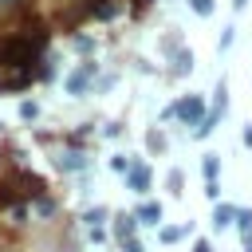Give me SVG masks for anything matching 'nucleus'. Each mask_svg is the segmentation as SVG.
<instances>
[{
    "mask_svg": "<svg viewBox=\"0 0 252 252\" xmlns=\"http://www.w3.org/2000/svg\"><path fill=\"white\" fill-rule=\"evenodd\" d=\"M236 228H240L244 244H252V209H240V213H236Z\"/></svg>",
    "mask_w": 252,
    "mask_h": 252,
    "instance_id": "6e6552de",
    "label": "nucleus"
},
{
    "mask_svg": "<svg viewBox=\"0 0 252 252\" xmlns=\"http://www.w3.org/2000/svg\"><path fill=\"white\" fill-rule=\"evenodd\" d=\"M35 114H39L35 102H20V118H24V122H35Z\"/></svg>",
    "mask_w": 252,
    "mask_h": 252,
    "instance_id": "ddd939ff",
    "label": "nucleus"
},
{
    "mask_svg": "<svg viewBox=\"0 0 252 252\" xmlns=\"http://www.w3.org/2000/svg\"><path fill=\"white\" fill-rule=\"evenodd\" d=\"M55 161H59V169H67V173H71V169H83V165H87V158H83L79 150H67V154H59Z\"/></svg>",
    "mask_w": 252,
    "mask_h": 252,
    "instance_id": "0eeeda50",
    "label": "nucleus"
},
{
    "mask_svg": "<svg viewBox=\"0 0 252 252\" xmlns=\"http://www.w3.org/2000/svg\"><path fill=\"white\" fill-rule=\"evenodd\" d=\"M134 228H138V217L134 213H122L118 217V224H114V232H118V240L126 244V240H134Z\"/></svg>",
    "mask_w": 252,
    "mask_h": 252,
    "instance_id": "423d86ee",
    "label": "nucleus"
},
{
    "mask_svg": "<svg viewBox=\"0 0 252 252\" xmlns=\"http://www.w3.org/2000/svg\"><path fill=\"white\" fill-rule=\"evenodd\" d=\"M146 142H150V150H165V138H161V134H150Z\"/></svg>",
    "mask_w": 252,
    "mask_h": 252,
    "instance_id": "a211bd4d",
    "label": "nucleus"
},
{
    "mask_svg": "<svg viewBox=\"0 0 252 252\" xmlns=\"http://www.w3.org/2000/svg\"><path fill=\"white\" fill-rule=\"evenodd\" d=\"M181 236H185V228H173V224H169V228H161V240H165V244H177Z\"/></svg>",
    "mask_w": 252,
    "mask_h": 252,
    "instance_id": "4468645a",
    "label": "nucleus"
},
{
    "mask_svg": "<svg viewBox=\"0 0 252 252\" xmlns=\"http://www.w3.org/2000/svg\"><path fill=\"white\" fill-rule=\"evenodd\" d=\"M110 165H114V169H118V173H130V165H134V161H126V158H114V161H110Z\"/></svg>",
    "mask_w": 252,
    "mask_h": 252,
    "instance_id": "6ab92c4d",
    "label": "nucleus"
},
{
    "mask_svg": "<svg viewBox=\"0 0 252 252\" xmlns=\"http://www.w3.org/2000/svg\"><path fill=\"white\" fill-rule=\"evenodd\" d=\"M134 217H138V224H161V205L158 201H142Z\"/></svg>",
    "mask_w": 252,
    "mask_h": 252,
    "instance_id": "20e7f679",
    "label": "nucleus"
},
{
    "mask_svg": "<svg viewBox=\"0 0 252 252\" xmlns=\"http://www.w3.org/2000/svg\"><path fill=\"white\" fill-rule=\"evenodd\" d=\"M169 118H181V122H189V126H201L209 114H205V102L197 98V94H189V98H181V102H173L169 110H165Z\"/></svg>",
    "mask_w": 252,
    "mask_h": 252,
    "instance_id": "f257e3e1",
    "label": "nucleus"
},
{
    "mask_svg": "<svg viewBox=\"0 0 252 252\" xmlns=\"http://www.w3.org/2000/svg\"><path fill=\"white\" fill-rule=\"evenodd\" d=\"M205 185H217V154L205 158Z\"/></svg>",
    "mask_w": 252,
    "mask_h": 252,
    "instance_id": "9b49d317",
    "label": "nucleus"
},
{
    "mask_svg": "<svg viewBox=\"0 0 252 252\" xmlns=\"http://www.w3.org/2000/svg\"><path fill=\"white\" fill-rule=\"evenodd\" d=\"M181 181H185V177H181V169H169V177H165V185H169L173 193H181Z\"/></svg>",
    "mask_w": 252,
    "mask_h": 252,
    "instance_id": "2eb2a0df",
    "label": "nucleus"
},
{
    "mask_svg": "<svg viewBox=\"0 0 252 252\" xmlns=\"http://www.w3.org/2000/svg\"><path fill=\"white\" fill-rule=\"evenodd\" d=\"M244 146L252 150V126H244Z\"/></svg>",
    "mask_w": 252,
    "mask_h": 252,
    "instance_id": "4be33fe9",
    "label": "nucleus"
},
{
    "mask_svg": "<svg viewBox=\"0 0 252 252\" xmlns=\"http://www.w3.org/2000/svg\"><path fill=\"white\" fill-rule=\"evenodd\" d=\"M244 4H248V0H232V8H236V12H240V8H244Z\"/></svg>",
    "mask_w": 252,
    "mask_h": 252,
    "instance_id": "5701e85b",
    "label": "nucleus"
},
{
    "mask_svg": "<svg viewBox=\"0 0 252 252\" xmlns=\"http://www.w3.org/2000/svg\"><path fill=\"white\" fill-rule=\"evenodd\" d=\"M236 213L240 209H232V205H213V228H228L236 220Z\"/></svg>",
    "mask_w": 252,
    "mask_h": 252,
    "instance_id": "39448f33",
    "label": "nucleus"
},
{
    "mask_svg": "<svg viewBox=\"0 0 252 252\" xmlns=\"http://www.w3.org/2000/svg\"><path fill=\"white\" fill-rule=\"evenodd\" d=\"M244 252H252V244H244Z\"/></svg>",
    "mask_w": 252,
    "mask_h": 252,
    "instance_id": "393cba45",
    "label": "nucleus"
},
{
    "mask_svg": "<svg viewBox=\"0 0 252 252\" xmlns=\"http://www.w3.org/2000/svg\"><path fill=\"white\" fill-rule=\"evenodd\" d=\"M228 47H232V28H224V32H220V51H228Z\"/></svg>",
    "mask_w": 252,
    "mask_h": 252,
    "instance_id": "f3484780",
    "label": "nucleus"
},
{
    "mask_svg": "<svg viewBox=\"0 0 252 252\" xmlns=\"http://www.w3.org/2000/svg\"><path fill=\"white\" fill-rule=\"evenodd\" d=\"M217 118H220V114L213 110V114H209V118H205V122H201V126H197L193 134H197V138H209V134H213V126H217Z\"/></svg>",
    "mask_w": 252,
    "mask_h": 252,
    "instance_id": "9d476101",
    "label": "nucleus"
},
{
    "mask_svg": "<svg viewBox=\"0 0 252 252\" xmlns=\"http://www.w3.org/2000/svg\"><path fill=\"white\" fill-rule=\"evenodd\" d=\"M83 220H87L91 228H98V220H106V209H102V205H94V209H91V213H87Z\"/></svg>",
    "mask_w": 252,
    "mask_h": 252,
    "instance_id": "f8f14e48",
    "label": "nucleus"
},
{
    "mask_svg": "<svg viewBox=\"0 0 252 252\" xmlns=\"http://www.w3.org/2000/svg\"><path fill=\"white\" fill-rule=\"evenodd\" d=\"M0 4H4V8H8V4H20V0H0Z\"/></svg>",
    "mask_w": 252,
    "mask_h": 252,
    "instance_id": "b1692460",
    "label": "nucleus"
},
{
    "mask_svg": "<svg viewBox=\"0 0 252 252\" xmlns=\"http://www.w3.org/2000/svg\"><path fill=\"white\" fill-rule=\"evenodd\" d=\"M193 252H213V248H209V240H197V244H193Z\"/></svg>",
    "mask_w": 252,
    "mask_h": 252,
    "instance_id": "412c9836",
    "label": "nucleus"
},
{
    "mask_svg": "<svg viewBox=\"0 0 252 252\" xmlns=\"http://www.w3.org/2000/svg\"><path fill=\"white\" fill-rule=\"evenodd\" d=\"M91 75H94V63H83L75 75H67V83H63V87H67V94H83V91H87V83H91Z\"/></svg>",
    "mask_w": 252,
    "mask_h": 252,
    "instance_id": "f03ea898",
    "label": "nucleus"
},
{
    "mask_svg": "<svg viewBox=\"0 0 252 252\" xmlns=\"http://www.w3.org/2000/svg\"><path fill=\"white\" fill-rule=\"evenodd\" d=\"M197 16H213V0H189Z\"/></svg>",
    "mask_w": 252,
    "mask_h": 252,
    "instance_id": "dca6fc26",
    "label": "nucleus"
},
{
    "mask_svg": "<svg viewBox=\"0 0 252 252\" xmlns=\"http://www.w3.org/2000/svg\"><path fill=\"white\" fill-rule=\"evenodd\" d=\"M122 252H142V244H138V240H126V244H122Z\"/></svg>",
    "mask_w": 252,
    "mask_h": 252,
    "instance_id": "aec40b11",
    "label": "nucleus"
},
{
    "mask_svg": "<svg viewBox=\"0 0 252 252\" xmlns=\"http://www.w3.org/2000/svg\"><path fill=\"white\" fill-rule=\"evenodd\" d=\"M126 189L146 193V189H150V169H146V165H130V173H126Z\"/></svg>",
    "mask_w": 252,
    "mask_h": 252,
    "instance_id": "7ed1b4c3",
    "label": "nucleus"
},
{
    "mask_svg": "<svg viewBox=\"0 0 252 252\" xmlns=\"http://www.w3.org/2000/svg\"><path fill=\"white\" fill-rule=\"evenodd\" d=\"M189 67H193V55H189V51H177V59H173V71H177V75H185Z\"/></svg>",
    "mask_w": 252,
    "mask_h": 252,
    "instance_id": "1a4fd4ad",
    "label": "nucleus"
}]
</instances>
